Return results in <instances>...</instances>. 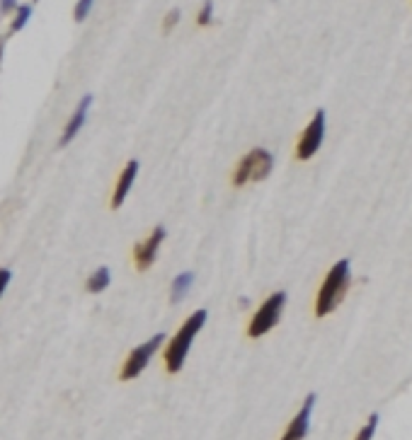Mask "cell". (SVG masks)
<instances>
[{
    "mask_svg": "<svg viewBox=\"0 0 412 440\" xmlns=\"http://www.w3.org/2000/svg\"><path fill=\"white\" fill-rule=\"evenodd\" d=\"M349 283H352V276H349V261L347 259H339V261L328 271L325 281H323L321 291H318L316 317H328V314H332L334 310L339 308Z\"/></svg>",
    "mask_w": 412,
    "mask_h": 440,
    "instance_id": "6da1fadb",
    "label": "cell"
},
{
    "mask_svg": "<svg viewBox=\"0 0 412 440\" xmlns=\"http://www.w3.org/2000/svg\"><path fill=\"white\" fill-rule=\"evenodd\" d=\"M204 324H206V310H197V312H192L184 319V324L177 329V334L172 336V341L165 349V367H168V372L175 375V372L182 370L184 358L189 354V346H192L194 336L202 331Z\"/></svg>",
    "mask_w": 412,
    "mask_h": 440,
    "instance_id": "7a4b0ae2",
    "label": "cell"
},
{
    "mask_svg": "<svg viewBox=\"0 0 412 440\" xmlns=\"http://www.w3.org/2000/svg\"><path fill=\"white\" fill-rule=\"evenodd\" d=\"M274 158L267 148H255L238 162L233 172V186H243L247 182H262L272 174Z\"/></svg>",
    "mask_w": 412,
    "mask_h": 440,
    "instance_id": "3957f363",
    "label": "cell"
},
{
    "mask_svg": "<svg viewBox=\"0 0 412 440\" xmlns=\"http://www.w3.org/2000/svg\"><path fill=\"white\" fill-rule=\"evenodd\" d=\"M284 305H286V293H272L270 298L260 305V310L252 314L250 324H247V336H250V339H260L267 331L274 329L277 324H279L281 312H284Z\"/></svg>",
    "mask_w": 412,
    "mask_h": 440,
    "instance_id": "277c9868",
    "label": "cell"
},
{
    "mask_svg": "<svg viewBox=\"0 0 412 440\" xmlns=\"http://www.w3.org/2000/svg\"><path fill=\"white\" fill-rule=\"evenodd\" d=\"M163 341H165V334H156V336H151L148 341H143L141 346H136V349L126 356V361H124L119 380L128 382V380H133V377L141 375V372L146 370V365L151 363L153 356L158 354V349L163 346Z\"/></svg>",
    "mask_w": 412,
    "mask_h": 440,
    "instance_id": "5b68a950",
    "label": "cell"
},
{
    "mask_svg": "<svg viewBox=\"0 0 412 440\" xmlns=\"http://www.w3.org/2000/svg\"><path fill=\"white\" fill-rule=\"evenodd\" d=\"M323 138H325V112L318 109L316 114H313L311 123L306 126V131H303L301 138H298L296 158L298 160H311L313 155L318 153V148H321Z\"/></svg>",
    "mask_w": 412,
    "mask_h": 440,
    "instance_id": "8992f818",
    "label": "cell"
},
{
    "mask_svg": "<svg viewBox=\"0 0 412 440\" xmlns=\"http://www.w3.org/2000/svg\"><path fill=\"white\" fill-rule=\"evenodd\" d=\"M165 235H168V232H165V227L158 225V227H153V232L146 237V240L138 242V245L133 247V264H136L138 271H148V268L156 264L158 250H161Z\"/></svg>",
    "mask_w": 412,
    "mask_h": 440,
    "instance_id": "52a82bcc",
    "label": "cell"
},
{
    "mask_svg": "<svg viewBox=\"0 0 412 440\" xmlns=\"http://www.w3.org/2000/svg\"><path fill=\"white\" fill-rule=\"evenodd\" d=\"M316 407V395H308L301 404V411L291 418V423L286 426L281 440H303L308 436V426H311V414Z\"/></svg>",
    "mask_w": 412,
    "mask_h": 440,
    "instance_id": "ba28073f",
    "label": "cell"
},
{
    "mask_svg": "<svg viewBox=\"0 0 412 440\" xmlns=\"http://www.w3.org/2000/svg\"><path fill=\"white\" fill-rule=\"evenodd\" d=\"M90 105H92V97L85 95L80 100V105L75 107L73 116L68 119V123H66L64 133H61V146H68L71 141H73L75 136L80 133V128L85 126V119H87V112H90Z\"/></svg>",
    "mask_w": 412,
    "mask_h": 440,
    "instance_id": "9c48e42d",
    "label": "cell"
},
{
    "mask_svg": "<svg viewBox=\"0 0 412 440\" xmlns=\"http://www.w3.org/2000/svg\"><path fill=\"white\" fill-rule=\"evenodd\" d=\"M136 174H138V160H128L126 167L122 169L119 179H117L115 194H112V208H119L124 204V199H126L133 182H136Z\"/></svg>",
    "mask_w": 412,
    "mask_h": 440,
    "instance_id": "30bf717a",
    "label": "cell"
},
{
    "mask_svg": "<svg viewBox=\"0 0 412 440\" xmlns=\"http://www.w3.org/2000/svg\"><path fill=\"white\" fill-rule=\"evenodd\" d=\"M110 281H112L110 268H107V266H100L97 271H92V273H90V278H87L85 288H87V293H102L107 286H110Z\"/></svg>",
    "mask_w": 412,
    "mask_h": 440,
    "instance_id": "8fae6325",
    "label": "cell"
},
{
    "mask_svg": "<svg viewBox=\"0 0 412 440\" xmlns=\"http://www.w3.org/2000/svg\"><path fill=\"white\" fill-rule=\"evenodd\" d=\"M192 283H194V276H192V273H189V271L179 273V276L172 281V286H170V300H172V303H177V300H182L184 295L189 293V288H192Z\"/></svg>",
    "mask_w": 412,
    "mask_h": 440,
    "instance_id": "7c38bea8",
    "label": "cell"
},
{
    "mask_svg": "<svg viewBox=\"0 0 412 440\" xmlns=\"http://www.w3.org/2000/svg\"><path fill=\"white\" fill-rule=\"evenodd\" d=\"M29 17H32V5H20L17 13H15V20H13V27H10V32H20V29H22L24 24L29 22Z\"/></svg>",
    "mask_w": 412,
    "mask_h": 440,
    "instance_id": "4fadbf2b",
    "label": "cell"
},
{
    "mask_svg": "<svg viewBox=\"0 0 412 440\" xmlns=\"http://www.w3.org/2000/svg\"><path fill=\"white\" fill-rule=\"evenodd\" d=\"M376 428H378V414H371L369 421L362 426V431L357 433V438L354 440H374L376 436Z\"/></svg>",
    "mask_w": 412,
    "mask_h": 440,
    "instance_id": "5bb4252c",
    "label": "cell"
},
{
    "mask_svg": "<svg viewBox=\"0 0 412 440\" xmlns=\"http://www.w3.org/2000/svg\"><path fill=\"white\" fill-rule=\"evenodd\" d=\"M211 22H214V3H211V0H204L202 10H199V15H197V24L199 27H209Z\"/></svg>",
    "mask_w": 412,
    "mask_h": 440,
    "instance_id": "9a60e30c",
    "label": "cell"
},
{
    "mask_svg": "<svg viewBox=\"0 0 412 440\" xmlns=\"http://www.w3.org/2000/svg\"><path fill=\"white\" fill-rule=\"evenodd\" d=\"M92 3H95V0H78V5H75V20H78V22H82V20L90 15Z\"/></svg>",
    "mask_w": 412,
    "mask_h": 440,
    "instance_id": "2e32d148",
    "label": "cell"
},
{
    "mask_svg": "<svg viewBox=\"0 0 412 440\" xmlns=\"http://www.w3.org/2000/svg\"><path fill=\"white\" fill-rule=\"evenodd\" d=\"M179 22V10H170L168 15H165V22H163V29L165 32H170V29L175 27V24Z\"/></svg>",
    "mask_w": 412,
    "mask_h": 440,
    "instance_id": "e0dca14e",
    "label": "cell"
},
{
    "mask_svg": "<svg viewBox=\"0 0 412 440\" xmlns=\"http://www.w3.org/2000/svg\"><path fill=\"white\" fill-rule=\"evenodd\" d=\"M10 278H13V273L8 271V268H0V295L5 293V288H8Z\"/></svg>",
    "mask_w": 412,
    "mask_h": 440,
    "instance_id": "ac0fdd59",
    "label": "cell"
},
{
    "mask_svg": "<svg viewBox=\"0 0 412 440\" xmlns=\"http://www.w3.org/2000/svg\"><path fill=\"white\" fill-rule=\"evenodd\" d=\"M15 5H17V0H0V10H3V13H10Z\"/></svg>",
    "mask_w": 412,
    "mask_h": 440,
    "instance_id": "d6986e66",
    "label": "cell"
}]
</instances>
